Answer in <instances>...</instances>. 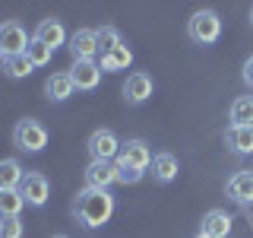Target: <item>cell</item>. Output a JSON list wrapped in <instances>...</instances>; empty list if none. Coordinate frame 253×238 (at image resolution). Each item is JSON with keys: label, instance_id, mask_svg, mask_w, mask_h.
I'll use <instances>...</instances> for the list:
<instances>
[{"label": "cell", "instance_id": "5", "mask_svg": "<svg viewBox=\"0 0 253 238\" xmlns=\"http://www.w3.org/2000/svg\"><path fill=\"white\" fill-rule=\"evenodd\" d=\"M32 45L26 26L19 19H6L0 22V51L3 58H16V54H26V48Z\"/></svg>", "mask_w": 253, "mask_h": 238}, {"label": "cell", "instance_id": "22", "mask_svg": "<svg viewBox=\"0 0 253 238\" xmlns=\"http://www.w3.org/2000/svg\"><path fill=\"white\" fill-rule=\"evenodd\" d=\"M32 70H35V63H32L26 54H16V58H6L3 60V73L10 79H26Z\"/></svg>", "mask_w": 253, "mask_h": 238}, {"label": "cell", "instance_id": "17", "mask_svg": "<svg viewBox=\"0 0 253 238\" xmlns=\"http://www.w3.org/2000/svg\"><path fill=\"white\" fill-rule=\"evenodd\" d=\"M44 92H47V99H51V102H67L70 95L76 92L70 70H67V73H51V79L44 83Z\"/></svg>", "mask_w": 253, "mask_h": 238}, {"label": "cell", "instance_id": "7", "mask_svg": "<svg viewBox=\"0 0 253 238\" xmlns=\"http://www.w3.org/2000/svg\"><path fill=\"white\" fill-rule=\"evenodd\" d=\"M117 162H121V165H133V169L146 172L149 165H152V149H149L146 140H126L124 146H121Z\"/></svg>", "mask_w": 253, "mask_h": 238}, {"label": "cell", "instance_id": "9", "mask_svg": "<svg viewBox=\"0 0 253 238\" xmlns=\"http://www.w3.org/2000/svg\"><path fill=\"white\" fill-rule=\"evenodd\" d=\"M83 175H85V187L108 190L111 184H117V162H89Z\"/></svg>", "mask_w": 253, "mask_h": 238}, {"label": "cell", "instance_id": "18", "mask_svg": "<svg viewBox=\"0 0 253 238\" xmlns=\"http://www.w3.org/2000/svg\"><path fill=\"white\" fill-rule=\"evenodd\" d=\"M130 63H133V51H130L126 45H117L114 51L101 54L98 67H101V73H114V70H126Z\"/></svg>", "mask_w": 253, "mask_h": 238}, {"label": "cell", "instance_id": "31", "mask_svg": "<svg viewBox=\"0 0 253 238\" xmlns=\"http://www.w3.org/2000/svg\"><path fill=\"white\" fill-rule=\"evenodd\" d=\"M250 22H253V10H250Z\"/></svg>", "mask_w": 253, "mask_h": 238}, {"label": "cell", "instance_id": "28", "mask_svg": "<svg viewBox=\"0 0 253 238\" xmlns=\"http://www.w3.org/2000/svg\"><path fill=\"white\" fill-rule=\"evenodd\" d=\"M3 60H6V58H3V51H0V67H3Z\"/></svg>", "mask_w": 253, "mask_h": 238}, {"label": "cell", "instance_id": "16", "mask_svg": "<svg viewBox=\"0 0 253 238\" xmlns=\"http://www.w3.org/2000/svg\"><path fill=\"white\" fill-rule=\"evenodd\" d=\"M177 156L174 153H155L152 156V178L158 184H171L174 178H177Z\"/></svg>", "mask_w": 253, "mask_h": 238}, {"label": "cell", "instance_id": "6", "mask_svg": "<svg viewBox=\"0 0 253 238\" xmlns=\"http://www.w3.org/2000/svg\"><path fill=\"white\" fill-rule=\"evenodd\" d=\"M19 194L29 206H44L47 197H51V184H47V178L42 172H26V178L19 184Z\"/></svg>", "mask_w": 253, "mask_h": 238}, {"label": "cell", "instance_id": "21", "mask_svg": "<svg viewBox=\"0 0 253 238\" xmlns=\"http://www.w3.org/2000/svg\"><path fill=\"white\" fill-rule=\"evenodd\" d=\"M26 200H22L19 190H0V219H10V216H19Z\"/></svg>", "mask_w": 253, "mask_h": 238}, {"label": "cell", "instance_id": "4", "mask_svg": "<svg viewBox=\"0 0 253 238\" xmlns=\"http://www.w3.org/2000/svg\"><path fill=\"white\" fill-rule=\"evenodd\" d=\"M121 146H124V143L117 140V133L108 130V127L92 130L89 140H85V149H89V159H92V162H114V159L121 156Z\"/></svg>", "mask_w": 253, "mask_h": 238}, {"label": "cell", "instance_id": "24", "mask_svg": "<svg viewBox=\"0 0 253 238\" xmlns=\"http://www.w3.org/2000/svg\"><path fill=\"white\" fill-rule=\"evenodd\" d=\"M26 58L35 63V67H44V63H51V58H54V51L47 45H42V42H35L32 38V45L26 48Z\"/></svg>", "mask_w": 253, "mask_h": 238}, {"label": "cell", "instance_id": "1", "mask_svg": "<svg viewBox=\"0 0 253 238\" xmlns=\"http://www.w3.org/2000/svg\"><path fill=\"white\" fill-rule=\"evenodd\" d=\"M73 216H76V222H83L85 229H101L105 222H111V216H114V197H111V190L83 187L76 194Z\"/></svg>", "mask_w": 253, "mask_h": 238}, {"label": "cell", "instance_id": "25", "mask_svg": "<svg viewBox=\"0 0 253 238\" xmlns=\"http://www.w3.org/2000/svg\"><path fill=\"white\" fill-rule=\"evenodd\" d=\"M142 175H146V172L133 169V165H121V162H117V184H139Z\"/></svg>", "mask_w": 253, "mask_h": 238}, {"label": "cell", "instance_id": "13", "mask_svg": "<svg viewBox=\"0 0 253 238\" xmlns=\"http://www.w3.org/2000/svg\"><path fill=\"white\" fill-rule=\"evenodd\" d=\"M200 235H209V238H228V235H231V216H228L225 210H209V213L203 216Z\"/></svg>", "mask_w": 253, "mask_h": 238}, {"label": "cell", "instance_id": "19", "mask_svg": "<svg viewBox=\"0 0 253 238\" xmlns=\"http://www.w3.org/2000/svg\"><path fill=\"white\" fill-rule=\"evenodd\" d=\"M228 118L234 127H253V95H237L228 108Z\"/></svg>", "mask_w": 253, "mask_h": 238}, {"label": "cell", "instance_id": "14", "mask_svg": "<svg viewBox=\"0 0 253 238\" xmlns=\"http://www.w3.org/2000/svg\"><path fill=\"white\" fill-rule=\"evenodd\" d=\"M228 197H231L234 203L247 206L253 203V172H237L228 178Z\"/></svg>", "mask_w": 253, "mask_h": 238}, {"label": "cell", "instance_id": "26", "mask_svg": "<svg viewBox=\"0 0 253 238\" xmlns=\"http://www.w3.org/2000/svg\"><path fill=\"white\" fill-rule=\"evenodd\" d=\"M0 238H22V219L19 216L0 219Z\"/></svg>", "mask_w": 253, "mask_h": 238}, {"label": "cell", "instance_id": "15", "mask_svg": "<svg viewBox=\"0 0 253 238\" xmlns=\"http://www.w3.org/2000/svg\"><path fill=\"white\" fill-rule=\"evenodd\" d=\"M225 143L237 156H253V127H234L231 124L225 130Z\"/></svg>", "mask_w": 253, "mask_h": 238}, {"label": "cell", "instance_id": "2", "mask_svg": "<svg viewBox=\"0 0 253 238\" xmlns=\"http://www.w3.org/2000/svg\"><path fill=\"white\" fill-rule=\"evenodd\" d=\"M187 35L193 45H215L221 38V19L215 10H196L187 19Z\"/></svg>", "mask_w": 253, "mask_h": 238}, {"label": "cell", "instance_id": "27", "mask_svg": "<svg viewBox=\"0 0 253 238\" xmlns=\"http://www.w3.org/2000/svg\"><path fill=\"white\" fill-rule=\"evenodd\" d=\"M244 83L253 89V58H247V63H244Z\"/></svg>", "mask_w": 253, "mask_h": 238}, {"label": "cell", "instance_id": "30", "mask_svg": "<svg viewBox=\"0 0 253 238\" xmlns=\"http://www.w3.org/2000/svg\"><path fill=\"white\" fill-rule=\"evenodd\" d=\"M196 238H209V235H196Z\"/></svg>", "mask_w": 253, "mask_h": 238}, {"label": "cell", "instance_id": "3", "mask_svg": "<svg viewBox=\"0 0 253 238\" xmlns=\"http://www.w3.org/2000/svg\"><path fill=\"white\" fill-rule=\"evenodd\" d=\"M13 146L19 153H42L47 146V127L35 118H22L13 127Z\"/></svg>", "mask_w": 253, "mask_h": 238}, {"label": "cell", "instance_id": "8", "mask_svg": "<svg viewBox=\"0 0 253 238\" xmlns=\"http://www.w3.org/2000/svg\"><path fill=\"white\" fill-rule=\"evenodd\" d=\"M70 58L76 60H95V54H98V42H95V29H76L73 35H70Z\"/></svg>", "mask_w": 253, "mask_h": 238}, {"label": "cell", "instance_id": "29", "mask_svg": "<svg viewBox=\"0 0 253 238\" xmlns=\"http://www.w3.org/2000/svg\"><path fill=\"white\" fill-rule=\"evenodd\" d=\"M51 238H67V235H51Z\"/></svg>", "mask_w": 253, "mask_h": 238}, {"label": "cell", "instance_id": "20", "mask_svg": "<svg viewBox=\"0 0 253 238\" xmlns=\"http://www.w3.org/2000/svg\"><path fill=\"white\" fill-rule=\"evenodd\" d=\"M22 178H26V172L16 159H0V190H19Z\"/></svg>", "mask_w": 253, "mask_h": 238}, {"label": "cell", "instance_id": "23", "mask_svg": "<svg viewBox=\"0 0 253 238\" xmlns=\"http://www.w3.org/2000/svg\"><path fill=\"white\" fill-rule=\"evenodd\" d=\"M95 42H98V54H108V51H114L117 45H124V42H121V32H117L114 26L95 29Z\"/></svg>", "mask_w": 253, "mask_h": 238}, {"label": "cell", "instance_id": "12", "mask_svg": "<svg viewBox=\"0 0 253 238\" xmlns=\"http://www.w3.org/2000/svg\"><path fill=\"white\" fill-rule=\"evenodd\" d=\"M32 38H35V42H42V45H47L51 51H57V48L67 42V29H63L60 19H42Z\"/></svg>", "mask_w": 253, "mask_h": 238}, {"label": "cell", "instance_id": "10", "mask_svg": "<svg viewBox=\"0 0 253 238\" xmlns=\"http://www.w3.org/2000/svg\"><path fill=\"white\" fill-rule=\"evenodd\" d=\"M152 89H155L152 76L142 73V70H136V73H130L126 83H124V99L130 102V105H142V102L152 95Z\"/></svg>", "mask_w": 253, "mask_h": 238}, {"label": "cell", "instance_id": "11", "mask_svg": "<svg viewBox=\"0 0 253 238\" xmlns=\"http://www.w3.org/2000/svg\"><path fill=\"white\" fill-rule=\"evenodd\" d=\"M70 76H73L76 89L92 92V89H98V83H101V67L95 60H76L73 70H70Z\"/></svg>", "mask_w": 253, "mask_h": 238}]
</instances>
